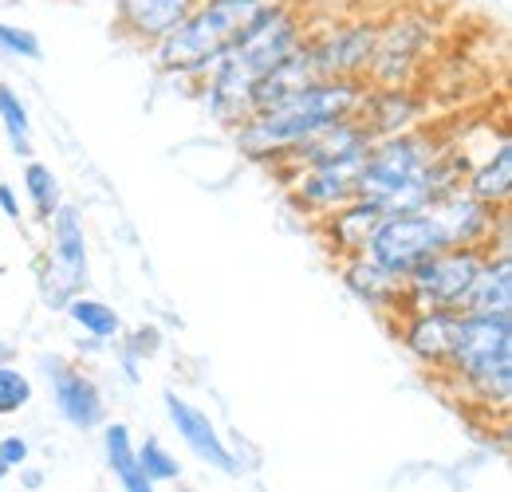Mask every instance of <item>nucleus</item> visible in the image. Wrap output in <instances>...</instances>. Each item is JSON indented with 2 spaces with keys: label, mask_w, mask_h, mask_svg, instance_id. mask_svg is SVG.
Wrapping results in <instances>:
<instances>
[{
  "label": "nucleus",
  "mask_w": 512,
  "mask_h": 492,
  "mask_svg": "<svg viewBox=\"0 0 512 492\" xmlns=\"http://www.w3.org/2000/svg\"><path fill=\"white\" fill-rule=\"evenodd\" d=\"M300 24L284 4H264L256 20L241 32V40L213 63V83H209V103L213 115L233 123L253 115V91L256 83L276 71L300 48Z\"/></svg>",
  "instance_id": "f257e3e1"
},
{
  "label": "nucleus",
  "mask_w": 512,
  "mask_h": 492,
  "mask_svg": "<svg viewBox=\"0 0 512 492\" xmlns=\"http://www.w3.org/2000/svg\"><path fill=\"white\" fill-rule=\"evenodd\" d=\"M359 103H363L359 83H351V79H316V83L292 91L288 99H280L276 107L256 111L253 119H245V130L237 134V142H241V150L264 158L272 150L300 146L312 134L343 123Z\"/></svg>",
  "instance_id": "f03ea898"
},
{
  "label": "nucleus",
  "mask_w": 512,
  "mask_h": 492,
  "mask_svg": "<svg viewBox=\"0 0 512 492\" xmlns=\"http://www.w3.org/2000/svg\"><path fill=\"white\" fill-rule=\"evenodd\" d=\"M264 4L268 0H201L158 44V63L166 71H178V75L213 67L241 40V32L253 24Z\"/></svg>",
  "instance_id": "7ed1b4c3"
},
{
  "label": "nucleus",
  "mask_w": 512,
  "mask_h": 492,
  "mask_svg": "<svg viewBox=\"0 0 512 492\" xmlns=\"http://www.w3.org/2000/svg\"><path fill=\"white\" fill-rule=\"evenodd\" d=\"M446 359L473 390L505 406L512 390V315H457Z\"/></svg>",
  "instance_id": "20e7f679"
},
{
  "label": "nucleus",
  "mask_w": 512,
  "mask_h": 492,
  "mask_svg": "<svg viewBox=\"0 0 512 492\" xmlns=\"http://www.w3.org/2000/svg\"><path fill=\"white\" fill-rule=\"evenodd\" d=\"M449 248L446 229L438 225V217L430 209H414V213H386L379 229L371 233L367 260L390 272L394 280H406L426 256Z\"/></svg>",
  "instance_id": "39448f33"
},
{
  "label": "nucleus",
  "mask_w": 512,
  "mask_h": 492,
  "mask_svg": "<svg viewBox=\"0 0 512 492\" xmlns=\"http://www.w3.org/2000/svg\"><path fill=\"white\" fill-rule=\"evenodd\" d=\"M481 264L485 260L473 248H453V252L442 248V252L426 256L406 280H410V292L422 304H430V311H457L465 292H469V284L477 280Z\"/></svg>",
  "instance_id": "423d86ee"
},
{
  "label": "nucleus",
  "mask_w": 512,
  "mask_h": 492,
  "mask_svg": "<svg viewBox=\"0 0 512 492\" xmlns=\"http://www.w3.org/2000/svg\"><path fill=\"white\" fill-rule=\"evenodd\" d=\"M87 284V241L79 229V217L71 205L56 209V233H52V268L44 276V300L52 308H67V300Z\"/></svg>",
  "instance_id": "0eeeda50"
},
{
  "label": "nucleus",
  "mask_w": 512,
  "mask_h": 492,
  "mask_svg": "<svg viewBox=\"0 0 512 492\" xmlns=\"http://www.w3.org/2000/svg\"><path fill=\"white\" fill-rule=\"evenodd\" d=\"M201 0H119L115 24L142 44H162Z\"/></svg>",
  "instance_id": "6e6552de"
},
{
  "label": "nucleus",
  "mask_w": 512,
  "mask_h": 492,
  "mask_svg": "<svg viewBox=\"0 0 512 492\" xmlns=\"http://www.w3.org/2000/svg\"><path fill=\"white\" fill-rule=\"evenodd\" d=\"M44 367L52 370L56 406H60V414H64L67 422L79 426V430H95V426H103L107 410H103V394H99V386H95L87 374L64 367L60 359H44Z\"/></svg>",
  "instance_id": "1a4fd4ad"
},
{
  "label": "nucleus",
  "mask_w": 512,
  "mask_h": 492,
  "mask_svg": "<svg viewBox=\"0 0 512 492\" xmlns=\"http://www.w3.org/2000/svg\"><path fill=\"white\" fill-rule=\"evenodd\" d=\"M166 410H170V422L178 426V433L190 441V449L197 457H205L213 469H221V473H233L237 469V461H233V453L221 445V437L213 430V422L201 414V410H193L190 402H182L174 390H166Z\"/></svg>",
  "instance_id": "9d476101"
},
{
  "label": "nucleus",
  "mask_w": 512,
  "mask_h": 492,
  "mask_svg": "<svg viewBox=\"0 0 512 492\" xmlns=\"http://www.w3.org/2000/svg\"><path fill=\"white\" fill-rule=\"evenodd\" d=\"M465 315H512V256L501 252L493 264H481L477 280L469 284L461 308Z\"/></svg>",
  "instance_id": "9b49d317"
},
{
  "label": "nucleus",
  "mask_w": 512,
  "mask_h": 492,
  "mask_svg": "<svg viewBox=\"0 0 512 492\" xmlns=\"http://www.w3.org/2000/svg\"><path fill=\"white\" fill-rule=\"evenodd\" d=\"M363 170L359 162H335V166H312V174L304 178V201L308 205H343L347 197H355V178Z\"/></svg>",
  "instance_id": "f8f14e48"
},
{
  "label": "nucleus",
  "mask_w": 512,
  "mask_h": 492,
  "mask_svg": "<svg viewBox=\"0 0 512 492\" xmlns=\"http://www.w3.org/2000/svg\"><path fill=\"white\" fill-rule=\"evenodd\" d=\"M453 327H457V315L453 311H422L414 319V327L406 331V343L414 355L438 363L449 355V343H453Z\"/></svg>",
  "instance_id": "ddd939ff"
},
{
  "label": "nucleus",
  "mask_w": 512,
  "mask_h": 492,
  "mask_svg": "<svg viewBox=\"0 0 512 492\" xmlns=\"http://www.w3.org/2000/svg\"><path fill=\"white\" fill-rule=\"evenodd\" d=\"M383 213L367 201H355L351 209H343L339 217H331V233H335V245L343 252H367L371 245V233L379 229Z\"/></svg>",
  "instance_id": "4468645a"
},
{
  "label": "nucleus",
  "mask_w": 512,
  "mask_h": 492,
  "mask_svg": "<svg viewBox=\"0 0 512 492\" xmlns=\"http://www.w3.org/2000/svg\"><path fill=\"white\" fill-rule=\"evenodd\" d=\"M107 457H111V469H115L119 485L127 492H154V485L146 481V473L138 469V457H134V449H130L127 426H111V430H107Z\"/></svg>",
  "instance_id": "2eb2a0df"
},
{
  "label": "nucleus",
  "mask_w": 512,
  "mask_h": 492,
  "mask_svg": "<svg viewBox=\"0 0 512 492\" xmlns=\"http://www.w3.org/2000/svg\"><path fill=\"white\" fill-rule=\"evenodd\" d=\"M512 189V150L509 142H501V150H497V158H489L477 174H473V182H469V197H477V201H505Z\"/></svg>",
  "instance_id": "dca6fc26"
},
{
  "label": "nucleus",
  "mask_w": 512,
  "mask_h": 492,
  "mask_svg": "<svg viewBox=\"0 0 512 492\" xmlns=\"http://www.w3.org/2000/svg\"><path fill=\"white\" fill-rule=\"evenodd\" d=\"M347 284L363 296V300H371V304H383L386 296H394L398 292V280L383 272L379 264H371V260H359L351 272H347Z\"/></svg>",
  "instance_id": "f3484780"
},
{
  "label": "nucleus",
  "mask_w": 512,
  "mask_h": 492,
  "mask_svg": "<svg viewBox=\"0 0 512 492\" xmlns=\"http://www.w3.org/2000/svg\"><path fill=\"white\" fill-rule=\"evenodd\" d=\"M0 123H4L8 138H12V150H16L20 158H32V138H28V111H24V103L12 95V87H4V83H0Z\"/></svg>",
  "instance_id": "a211bd4d"
},
{
  "label": "nucleus",
  "mask_w": 512,
  "mask_h": 492,
  "mask_svg": "<svg viewBox=\"0 0 512 492\" xmlns=\"http://www.w3.org/2000/svg\"><path fill=\"white\" fill-rule=\"evenodd\" d=\"M67 311H71V319L83 331H91L99 339H111L119 331V315L107 308V304H99V300H67Z\"/></svg>",
  "instance_id": "6ab92c4d"
},
{
  "label": "nucleus",
  "mask_w": 512,
  "mask_h": 492,
  "mask_svg": "<svg viewBox=\"0 0 512 492\" xmlns=\"http://www.w3.org/2000/svg\"><path fill=\"white\" fill-rule=\"evenodd\" d=\"M24 182H28V193H32V201H36V213L48 221V217L60 209V185H56V174H52L48 166L32 162V166L24 170Z\"/></svg>",
  "instance_id": "aec40b11"
},
{
  "label": "nucleus",
  "mask_w": 512,
  "mask_h": 492,
  "mask_svg": "<svg viewBox=\"0 0 512 492\" xmlns=\"http://www.w3.org/2000/svg\"><path fill=\"white\" fill-rule=\"evenodd\" d=\"M134 457H138V469L146 473V481H150V485H154V481H174V477L182 473V469H178V461H174V457H170L154 437H150Z\"/></svg>",
  "instance_id": "412c9836"
},
{
  "label": "nucleus",
  "mask_w": 512,
  "mask_h": 492,
  "mask_svg": "<svg viewBox=\"0 0 512 492\" xmlns=\"http://www.w3.org/2000/svg\"><path fill=\"white\" fill-rule=\"evenodd\" d=\"M28 398H32V382L4 363L0 367V414H16L20 406H28Z\"/></svg>",
  "instance_id": "4be33fe9"
},
{
  "label": "nucleus",
  "mask_w": 512,
  "mask_h": 492,
  "mask_svg": "<svg viewBox=\"0 0 512 492\" xmlns=\"http://www.w3.org/2000/svg\"><path fill=\"white\" fill-rule=\"evenodd\" d=\"M410 119H414V103L406 95H398V91L379 95V107H375V126L379 130H398V126H406Z\"/></svg>",
  "instance_id": "5701e85b"
},
{
  "label": "nucleus",
  "mask_w": 512,
  "mask_h": 492,
  "mask_svg": "<svg viewBox=\"0 0 512 492\" xmlns=\"http://www.w3.org/2000/svg\"><path fill=\"white\" fill-rule=\"evenodd\" d=\"M0 52L20 56V60H40V56H44L36 32H28V28H12V24H0Z\"/></svg>",
  "instance_id": "b1692460"
},
{
  "label": "nucleus",
  "mask_w": 512,
  "mask_h": 492,
  "mask_svg": "<svg viewBox=\"0 0 512 492\" xmlns=\"http://www.w3.org/2000/svg\"><path fill=\"white\" fill-rule=\"evenodd\" d=\"M24 457H28V441H24V437H4V441H0V461H4L8 469L20 465Z\"/></svg>",
  "instance_id": "393cba45"
},
{
  "label": "nucleus",
  "mask_w": 512,
  "mask_h": 492,
  "mask_svg": "<svg viewBox=\"0 0 512 492\" xmlns=\"http://www.w3.org/2000/svg\"><path fill=\"white\" fill-rule=\"evenodd\" d=\"M0 209H4L8 217H20V201L12 197V189H8V185H0Z\"/></svg>",
  "instance_id": "a878e982"
},
{
  "label": "nucleus",
  "mask_w": 512,
  "mask_h": 492,
  "mask_svg": "<svg viewBox=\"0 0 512 492\" xmlns=\"http://www.w3.org/2000/svg\"><path fill=\"white\" fill-rule=\"evenodd\" d=\"M8 359H12V347H4V343H0V367H4Z\"/></svg>",
  "instance_id": "bb28decb"
},
{
  "label": "nucleus",
  "mask_w": 512,
  "mask_h": 492,
  "mask_svg": "<svg viewBox=\"0 0 512 492\" xmlns=\"http://www.w3.org/2000/svg\"><path fill=\"white\" fill-rule=\"evenodd\" d=\"M4 477H8V465H4V461H0V481H4Z\"/></svg>",
  "instance_id": "cd10ccee"
}]
</instances>
